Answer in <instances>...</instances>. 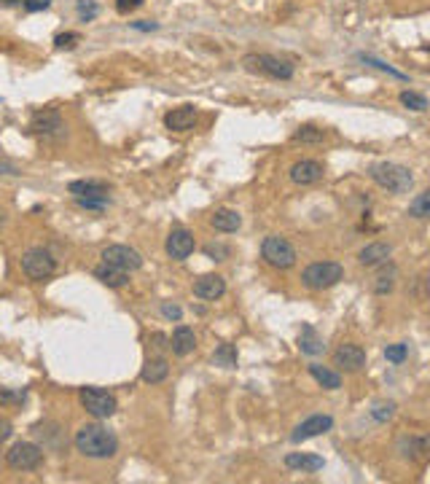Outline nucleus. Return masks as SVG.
<instances>
[{
  "label": "nucleus",
  "mask_w": 430,
  "mask_h": 484,
  "mask_svg": "<svg viewBox=\"0 0 430 484\" xmlns=\"http://www.w3.org/2000/svg\"><path fill=\"white\" fill-rule=\"evenodd\" d=\"M76 450L92 457V460H105V457H113L119 450V439L108 431L100 422H86L76 431Z\"/></svg>",
  "instance_id": "nucleus-1"
},
{
  "label": "nucleus",
  "mask_w": 430,
  "mask_h": 484,
  "mask_svg": "<svg viewBox=\"0 0 430 484\" xmlns=\"http://www.w3.org/2000/svg\"><path fill=\"white\" fill-rule=\"evenodd\" d=\"M368 175L379 189L390 191V194H406L414 186V175L409 173V167L396 164V162H379L368 170Z\"/></svg>",
  "instance_id": "nucleus-2"
},
{
  "label": "nucleus",
  "mask_w": 430,
  "mask_h": 484,
  "mask_svg": "<svg viewBox=\"0 0 430 484\" xmlns=\"http://www.w3.org/2000/svg\"><path fill=\"white\" fill-rule=\"evenodd\" d=\"M344 280V266L336 261H315L301 272V283L310 291H326Z\"/></svg>",
  "instance_id": "nucleus-3"
},
{
  "label": "nucleus",
  "mask_w": 430,
  "mask_h": 484,
  "mask_svg": "<svg viewBox=\"0 0 430 484\" xmlns=\"http://www.w3.org/2000/svg\"><path fill=\"white\" fill-rule=\"evenodd\" d=\"M242 65L250 73H261V76H269V78H277V81L293 78V65L288 59L275 57V54H245Z\"/></svg>",
  "instance_id": "nucleus-4"
},
{
  "label": "nucleus",
  "mask_w": 430,
  "mask_h": 484,
  "mask_svg": "<svg viewBox=\"0 0 430 484\" xmlns=\"http://www.w3.org/2000/svg\"><path fill=\"white\" fill-rule=\"evenodd\" d=\"M261 259L275 269H291L296 264V248L280 234H269L261 242Z\"/></svg>",
  "instance_id": "nucleus-5"
},
{
  "label": "nucleus",
  "mask_w": 430,
  "mask_h": 484,
  "mask_svg": "<svg viewBox=\"0 0 430 484\" xmlns=\"http://www.w3.org/2000/svg\"><path fill=\"white\" fill-rule=\"evenodd\" d=\"M78 398H81V406L92 417H97V420H108V417L116 415V409H119L116 396L103 390V387H81Z\"/></svg>",
  "instance_id": "nucleus-6"
},
{
  "label": "nucleus",
  "mask_w": 430,
  "mask_h": 484,
  "mask_svg": "<svg viewBox=\"0 0 430 484\" xmlns=\"http://www.w3.org/2000/svg\"><path fill=\"white\" fill-rule=\"evenodd\" d=\"M54 269H57V261L46 248H30L22 256V272L30 280H46L54 275Z\"/></svg>",
  "instance_id": "nucleus-7"
},
{
  "label": "nucleus",
  "mask_w": 430,
  "mask_h": 484,
  "mask_svg": "<svg viewBox=\"0 0 430 484\" xmlns=\"http://www.w3.org/2000/svg\"><path fill=\"white\" fill-rule=\"evenodd\" d=\"M6 463L14 471H35L43 463V450L38 444H30V441H19L6 452Z\"/></svg>",
  "instance_id": "nucleus-8"
},
{
  "label": "nucleus",
  "mask_w": 430,
  "mask_h": 484,
  "mask_svg": "<svg viewBox=\"0 0 430 484\" xmlns=\"http://www.w3.org/2000/svg\"><path fill=\"white\" fill-rule=\"evenodd\" d=\"M30 129H33V135H38V138L57 140L65 135V121H62L57 108H43V111H38L33 116Z\"/></svg>",
  "instance_id": "nucleus-9"
},
{
  "label": "nucleus",
  "mask_w": 430,
  "mask_h": 484,
  "mask_svg": "<svg viewBox=\"0 0 430 484\" xmlns=\"http://www.w3.org/2000/svg\"><path fill=\"white\" fill-rule=\"evenodd\" d=\"M103 261L121 269V272H135L143 266V256L129 245H108L103 250Z\"/></svg>",
  "instance_id": "nucleus-10"
},
{
  "label": "nucleus",
  "mask_w": 430,
  "mask_h": 484,
  "mask_svg": "<svg viewBox=\"0 0 430 484\" xmlns=\"http://www.w3.org/2000/svg\"><path fill=\"white\" fill-rule=\"evenodd\" d=\"M334 366L339 371H361L366 366V350L361 345H355V342H344L334 353Z\"/></svg>",
  "instance_id": "nucleus-11"
},
{
  "label": "nucleus",
  "mask_w": 430,
  "mask_h": 484,
  "mask_svg": "<svg viewBox=\"0 0 430 484\" xmlns=\"http://www.w3.org/2000/svg\"><path fill=\"white\" fill-rule=\"evenodd\" d=\"M331 428H334V417L331 415H312L301 425H296V431L291 433V441L293 444H301V441H310L315 436H323Z\"/></svg>",
  "instance_id": "nucleus-12"
},
{
  "label": "nucleus",
  "mask_w": 430,
  "mask_h": 484,
  "mask_svg": "<svg viewBox=\"0 0 430 484\" xmlns=\"http://www.w3.org/2000/svg\"><path fill=\"white\" fill-rule=\"evenodd\" d=\"M167 256L175 261H186L194 253V234H191L189 229H172L170 237H167Z\"/></svg>",
  "instance_id": "nucleus-13"
},
{
  "label": "nucleus",
  "mask_w": 430,
  "mask_h": 484,
  "mask_svg": "<svg viewBox=\"0 0 430 484\" xmlns=\"http://www.w3.org/2000/svg\"><path fill=\"white\" fill-rule=\"evenodd\" d=\"M196 119H199V113H196L194 105H180V108H172L164 116V124L172 132H189V129H194Z\"/></svg>",
  "instance_id": "nucleus-14"
},
{
  "label": "nucleus",
  "mask_w": 430,
  "mask_h": 484,
  "mask_svg": "<svg viewBox=\"0 0 430 484\" xmlns=\"http://www.w3.org/2000/svg\"><path fill=\"white\" fill-rule=\"evenodd\" d=\"M323 178V164L315 159H301L291 167V180L299 186H312Z\"/></svg>",
  "instance_id": "nucleus-15"
},
{
  "label": "nucleus",
  "mask_w": 430,
  "mask_h": 484,
  "mask_svg": "<svg viewBox=\"0 0 430 484\" xmlns=\"http://www.w3.org/2000/svg\"><path fill=\"white\" fill-rule=\"evenodd\" d=\"M226 294V280L221 275H202L194 280V296L205 299V301H215Z\"/></svg>",
  "instance_id": "nucleus-16"
},
{
  "label": "nucleus",
  "mask_w": 430,
  "mask_h": 484,
  "mask_svg": "<svg viewBox=\"0 0 430 484\" xmlns=\"http://www.w3.org/2000/svg\"><path fill=\"white\" fill-rule=\"evenodd\" d=\"M398 450H401L403 457H409V460H425V457H430V433L401 439Z\"/></svg>",
  "instance_id": "nucleus-17"
},
{
  "label": "nucleus",
  "mask_w": 430,
  "mask_h": 484,
  "mask_svg": "<svg viewBox=\"0 0 430 484\" xmlns=\"http://www.w3.org/2000/svg\"><path fill=\"white\" fill-rule=\"evenodd\" d=\"M323 466H326V460L320 455H310V452H291V455H285V468H291V471L315 474Z\"/></svg>",
  "instance_id": "nucleus-18"
},
{
  "label": "nucleus",
  "mask_w": 430,
  "mask_h": 484,
  "mask_svg": "<svg viewBox=\"0 0 430 484\" xmlns=\"http://www.w3.org/2000/svg\"><path fill=\"white\" fill-rule=\"evenodd\" d=\"M210 224L215 232H224V234H231V232H237L242 226V215L237 210L231 208H218L213 215H210Z\"/></svg>",
  "instance_id": "nucleus-19"
},
{
  "label": "nucleus",
  "mask_w": 430,
  "mask_h": 484,
  "mask_svg": "<svg viewBox=\"0 0 430 484\" xmlns=\"http://www.w3.org/2000/svg\"><path fill=\"white\" fill-rule=\"evenodd\" d=\"M299 350L304 353V355H320L326 345H323V336L317 334V329L312 326V323H304L301 331H299Z\"/></svg>",
  "instance_id": "nucleus-20"
},
{
  "label": "nucleus",
  "mask_w": 430,
  "mask_h": 484,
  "mask_svg": "<svg viewBox=\"0 0 430 484\" xmlns=\"http://www.w3.org/2000/svg\"><path fill=\"white\" fill-rule=\"evenodd\" d=\"M170 347L178 358H186L189 353H194V347H196V336H194V331H191L189 326H178V329L172 331Z\"/></svg>",
  "instance_id": "nucleus-21"
},
{
  "label": "nucleus",
  "mask_w": 430,
  "mask_h": 484,
  "mask_svg": "<svg viewBox=\"0 0 430 484\" xmlns=\"http://www.w3.org/2000/svg\"><path fill=\"white\" fill-rule=\"evenodd\" d=\"M390 253H393V248L387 242H371V245H366L358 253V261L363 266H379V264H385L390 259Z\"/></svg>",
  "instance_id": "nucleus-22"
},
{
  "label": "nucleus",
  "mask_w": 430,
  "mask_h": 484,
  "mask_svg": "<svg viewBox=\"0 0 430 484\" xmlns=\"http://www.w3.org/2000/svg\"><path fill=\"white\" fill-rule=\"evenodd\" d=\"M68 191L76 197H108L110 186L105 180H70Z\"/></svg>",
  "instance_id": "nucleus-23"
},
{
  "label": "nucleus",
  "mask_w": 430,
  "mask_h": 484,
  "mask_svg": "<svg viewBox=\"0 0 430 484\" xmlns=\"http://www.w3.org/2000/svg\"><path fill=\"white\" fill-rule=\"evenodd\" d=\"M310 374H312V380L317 382V385H323L326 390H339V387H342V374L334 371V369H328V366L310 363Z\"/></svg>",
  "instance_id": "nucleus-24"
},
{
  "label": "nucleus",
  "mask_w": 430,
  "mask_h": 484,
  "mask_svg": "<svg viewBox=\"0 0 430 484\" xmlns=\"http://www.w3.org/2000/svg\"><path fill=\"white\" fill-rule=\"evenodd\" d=\"M167 374H170V363H167V358H151V361H145L143 371H140L143 382H151V385L164 382L167 380Z\"/></svg>",
  "instance_id": "nucleus-25"
},
{
  "label": "nucleus",
  "mask_w": 430,
  "mask_h": 484,
  "mask_svg": "<svg viewBox=\"0 0 430 484\" xmlns=\"http://www.w3.org/2000/svg\"><path fill=\"white\" fill-rule=\"evenodd\" d=\"M94 277H97L100 283H105L108 288H121V285L129 283V272H121V269L110 266V264H105V261L94 269Z\"/></svg>",
  "instance_id": "nucleus-26"
},
{
  "label": "nucleus",
  "mask_w": 430,
  "mask_h": 484,
  "mask_svg": "<svg viewBox=\"0 0 430 484\" xmlns=\"http://www.w3.org/2000/svg\"><path fill=\"white\" fill-rule=\"evenodd\" d=\"M398 100H401V105H403V108H409V111H414V113L428 111V97H425V94H420V92H412V89H403Z\"/></svg>",
  "instance_id": "nucleus-27"
},
{
  "label": "nucleus",
  "mask_w": 430,
  "mask_h": 484,
  "mask_svg": "<svg viewBox=\"0 0 430 484\" xmlns=\"http://www.w3.org/2000/svg\"><path fill=\"white\" fill-rule=\"evenodd\" d=\"M213 363L215 366H224V369H234L237 366V350L234 345H221L213 353Z\"/></svg>",
  "instance_id": "nucleus-28"
},
{
  "label": "nucleus",
  "mask_w": 430,
  "mask_h": 484,
  "mask_svg": "<svg viewBox=\"0 0 430 484\" xmlns=\"http://www.w3.org/2000/svg\"><path fill=\"white\" fill-rule=\"evenodd\" d=\"M409 215L412 218H430V191L417 194L409 205Z\"/></svg>",
  "instance_id": "nucleus-29"
},
{
  "label": "nucleus",
  "mask_w": 430,
  "mask_h": 484,
  "mask_svg": "<svg viewBox=\"0 0 430 484\" xmlns=\"http://www.w3.org/2000/svg\"><path fill=\"white\" fill-rule=\"evenodd\" d=\"M396 266H390V269H385V272H379L377 275V283H374V294L385 296L390 294L393 288H396Z\"/></svg>",
  "instance_id": "nucleus-30"
},
{
  "label": "nucleus",
  "mask_w": 430,
  "mask_h": 484,
  "mask_svg": "<svg viewBox=\"0 0 430 484\" xmlns=\"http://www.w3.org/2000/svg\"><path fill=\"white\" fill-rule=\"evenodd\" d=\"M396 401H377L374 406H371V412L368 415L374 417L377 422H387V420H393L396 417Z\"/></svg>",
  "instance_id": "nucleus-31"
},
{
  "label": "nucleus",
  "mask_w": 430,
  "mask_h": 484,
  "mask_svg": "<svg viewBox=\"0 0 430 484\" xmlns=\"http://www.w3.org/2000/svg\"><path fill=\"white\" fill-rule=\"evenodd\" d=\"M323 138H326V132L317 127H299V132H293L296 143H323Z\"/></svg>",
  "instance_id": "nucleus-32"
},
{
  "label": "nucleus",
  "mask_w": 430,
  "mask_h": 484,
  "mask_svg": "<svg viewBox=\"0 0 430 484\" xmlns=\"http://www.w3.org/2000/svg\"><path fill=\"white\" fill-rule=\"evenodd\" d=\"M361 59L366 62V65H371V68H377V70H385V73H390L393 78H398V81H409V76L406 73H401V70H396L393 65H387V62H382V59H374V57H366V54H361Z\"/></svg>",
  "instance_id": "nucleus-33"
},
{
  "label": "nucleus",
  "mask_w": 430,
  "mask_h": 484,
  "mask_svg": "<svg viewBox=\"0 0 430 484\" xmlns=\"http://www.w3.org/2000/svg\"><path fill=\"white\" fill-rule=\"evenodd\" d=\"M409 355V345L406 342H398V345H387L385 347V358L390 363H403Z\"/></svg>",
  "instance_id": "nucleus-34"
},
{
  "label": "nucleus",
  "mask_w": 430,
  "mask_h": 484,
  "mask_svg": "<svg viewBox=\"0 0 430 484\" xmlns=\"http://www.w3.org/2000/svg\"><path fill=\"white\" fill-rule=\"evenodd\" d=\"M78 208H86V210H105L110 205V197H76Z\"/></svg>",
  "instance_id": "nucleus-35"
},
{
  "label": "nucleus",
  "mask_w": 430,
  "mask_h": 484,
  "mask_svg": "<svg viewBox=\"0 0 430 484\" xmlns=\"http://www.w3.org/2000/svg\"><path fill=\"white\" fill-rule=\"evenodd\" d=\"M76 11H78V17L84 19V22H92V19L100 14V6L94 0H78L76 3Z\"/></svg>",
  "instance_id": "nucleus-36"
},
{
  "label": "nucleus",
  "mask_w": 430,
  "mask_h": 484,
  "mask_svg": "<svg viewBox=\"0 0 430 484\" xmlns=\"http://www.w3.org/2000/svg\"><path fill=\"white\" fill-rule=\"evenodd\" d=\"M78 41H81V35L78 33H59L54 38V46H57V49H73Z\"/></svg>",
  "instance_id": "nucleus-37"
},
{
  "label": "nucleus",
  "mask_w": 430,
  "mask_h": 484,
  "mask_svg": "<svg viewBox=\"0 0 430 484\" xmlns=\"http://www.w3.org/2000/svg\"><path fill=\"white\" fill-rule=\"evenodd\" d=\"M24 393H17L11 387H0V406H11V404H22Z\"/></svg>",
  "instance_id": "nucleus-38"
},
{
  "label": "nucleus",
  "mask_w": 430,
  "mask_h": 484,
  "mask_svg": "<svg viewBox=\"0 0 430 484\" xmlns=\"http://www.w3.org/2000/svg\"><path fill=\"white\" fill-rule=\"evenodd\" d=\"M205 256L213 261H224L226 256H229V248H226V245H207Z\"/></svg>",
  "instance_id": "nucleus-39"
},
{
  "label": "nucleus",
  "mask_w": 430,
  "mask_h": 484,
  "mask_svg": "<svg viewBox=\"0 0 430 484\" xmlns=\"http://www.w3.org/2000/svg\"><path fill=\"white\" fill-rule=\"evenodd\" d=\"M140 6H143V0H116V11L119 14H132Z\"/></svg>",
  "instance_id": "nucleus-40"
},
{
  "label": "nucleus",
  "mask_w": 430,
  "mask_h": 484,
  "mask_svg": "<svg viewBox=\"0 0 430 484\" xmlns=\"http://www.w3.org/2000/svg\"><path fill=\"white\" fill-rule=\"evenodd\" d=\"M162 315H164L167 320H180V315H183V312H180V307H178V304H170V301H167V304H162Z\"/></svg>",
  "instance_id": "nucleus-41"
},
{
  "label": "nucleus",
  "mask_w": 430,
  "mask_h": 484,
  "mask_svg": "<svg viewBox=\"0 0 430 484\" xmlns=\"http://www.w3.org/2000/svg\"><path fill=\"white\" fill-rule=\"evenodd\" d=\"M22 6H24L27 11H46V8L52 6V0H24Z\"/></svg>",
  "instance_id": "nucleus-42"
},
{
  "label": "nucleus",
  "mask_w": 430,
  "mask_h": 484,
  "mask_svg": "<svg viewBox=\"0 0 430 484\" xmlns=\"http://www.w3.org/2000/svg\"><path fill=\"white\" fill-rule=\"evenodd\" d=\"M11 433H14V425H11L8 420H0V444H3V441H8V439H11Z\"/></svg>",
  "instance_id": "nucleus-43"
},
{
  "label": "nucleus",
  "mask_w": 430,
  "mask_h": 484,
  "mask_svg": "<svg viewBox=\"0 0 430 484\" xmlns=\"http://www.w3.org/2000/svg\"><path fill=\"white\" fill-rule=\"evenodd\" d=\"M132 27H135V30H156L159 24H156V22H148V19H143V22H132Z\"/></svg>",
  "instance_id": "nucleus-44"
},
{
  "label": "nucleus",
  "mask_w": 430,
  "mask_h": 484,
  "mask_svg": "<svg viewBox=\"0 0 430 484\" xmlns=\"http://www.w3.org/2000/svg\"><path fill=\"white\" fill-rule=\"evenodd\" d=\"M0 175H19L17 167H11V164H0Z\"/></svg>",
  "instance_id": "nucleus-45"
},
{
  "label": "nucleus",
  "mask_w": 430,
  "mask_h": 484,
  "mask_svg": "<svg viewBox=\"0 0 430 484\" xmlns=\"http://www.w3.org/2000/svg\"><path fill=\"white\" fill-rule=\"evenodd\" d=\"M0 3H6V6H17V3H24V0H0Z\"/></svg>",
  "instance_id": "nucleus-46"
}]
</instances>
